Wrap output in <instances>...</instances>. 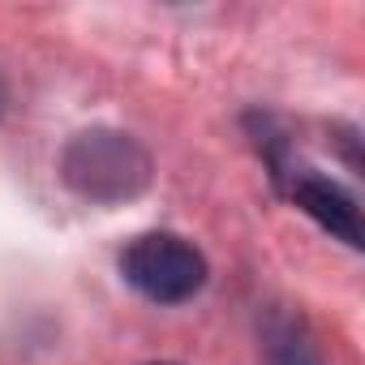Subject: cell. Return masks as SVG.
<instances>
[{"label":"cell","instance_id":"cell-4","mask_svg":"<svg viewBox=\"0 0 365 365\" xmlns=\"http://www.w3.org/2000/svg\"><path fill=\"white\" fill-rule=\"evenodd\" d=\"M267 365H322V356L301 322L275 318L267 327Z\"/></svg>","mask_w":365,"mask_h":365},{"label":"cell","instance_id":"cell-2","mask_svg":"<svg viewBox=\"0 0 365 365\" xmlns=\"http://www.w3.org/2000/svg\"><path fill=\"white\" fill-rule=\"evenodd\" d=\"M120 275L129 288H138L155 305H180L202 292L207 284V258L194 250V241L176 232H146L133 237L120 254Z\"/></svg>","mask_w":365,"mask_h":365},{"label":"cell","instance_id":"cell-1","mask_svg":"<svg viewBox=\"0 0 365 365\" xmlns=\"http://www.w3.org/2000/svg\"><path fill=\"white\" fill-rule=\"evenodd\" d=\"M150 176H155L150 150L125 129L95 125L73 133L61 150V180L86 202L103 207L129 202L150 185Z\"/></svg>","mask_w":365,"mask_h":365},{"label":"cell","instance_id":"cell-5","mask_svg":"<svg viewBox=\"0 0 365 365\" xmlns=\"http://www.w3.org/2000/svg\"><path fill=\"white\" fill-rule=\"evenodd\" d=\"M5 108H9V86H5V78H0V116H5Z\"/></svg>","mask_w":365,"mask_h":365},{"label":"cell","instance_id":"cell-3","mask_svg":"<svg viewBox=\"0 0 365 365\" xmlns=\"http://www.w3.org/2000/svg\"><path fill=\"white\" fill-rule=\"evenodd\" d=\"M288 194L335 241H344L352 250L361 245V211H356V198L339 185V180H327V176H318V172L305 168V172H292L288 176Z\"/></svg>","mask_w":365,"mask_h":365}]
</instances>
